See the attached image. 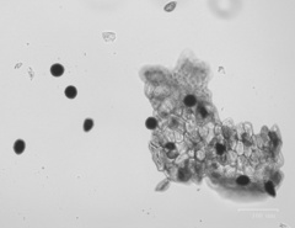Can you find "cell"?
<instances>
[{
  "label": "cell",
  "mask_w": 295,
  "mask_h": 228,
  "mask_svg": "<svg viewBox=\"0 0 295 228\" xmlns=\"http://www.w3.org/2000/svg\"><path fill=\"white\" fill-rule=\"evenodd\" d=\"M236 183L239 184V185H241V186H245V185L250 184V179H248L247 177H239V178H237V180H236Z\"/></svg>",
  "instance_id": "52a82bcc"
},
{
  "label": "cell",
  "mask_w": 295,
  "mask_h": 228,
  "mask_svg": "<svg viewBox=\"0 0 295 228\" xmlns=\"http://www.w3.org/2000/svg\"><path fill=\"white\" fill-rule=\"evenodd\" d=\"M25 149V142L23 141H16V143L14 144V151L16 154H21Z\"/></svg>",
  "instance_id": "7a4b0ae2"
},
{
  "label": "cell",
  "mask_w": 295,
  "mask_h": 228,
  "mask_svg": "<svg viewBox=\"0 0 295 228\" xmlns=\"http://www.w3.org/2000/svg\"><path fill=\"white\" fill-rule=\"evenodd\" d=\"M50 73H52V75H54V76H60V75H63V73H64L63 65H60V64H54V65H52Z\"/></svg>",
  "instance_id": "6da1fadb"
},
{
  "label": "cell",
  "mask_w": 295,
  "mask_h": 228,
  "mask_svg": "<svg viewBox=\"0 0 295 228\" xmlns=\"http://www.w3.org/2000/svg\"><path fill=\"white\" fill-rule=\"evenodd\" d=\"M76 94H77V91H76V88H74V86H68L65 89V96L69 97V99H74Z\"/></svg>",
  "instance_id": "3957f363"
},
{
  "label": "cell",
  "mask_w": 295,
  "mask_h": 228,
  "mask_svg": "<svg viewBox=\"0 0 295 228\" xmlns=\"http://www.w3.org/2000/svg\"><path fill=\"white\" fill-rule=\"evenodd\" d=\"M156 125H158V122H156V120H155V118H153V117L148 118L146 122H145V126H146L149 129H154L155 127H156Z\"/></svg>",
  "instance_id": "8992f818"
},
{
  "label": "cell",
  "mask_w": 295,
  "mask_h": 228,
  "mask_svg": "<svg viewBox=\"0 0 295 228\" xmlns=\"http://www.w3.org/2000/svg\"><path fill=\"white\" fill-rule=\"evenodd\" d=\"M184 105L187 106H194L196 105V97L193 95H187L184 97Z\"/></svg>",
  "instance_id": "277c9868"
},
{
  "label": "cell",
  "mask_w": 295,
  "mask_h": 228,
  "mask_svg": "<svg viewBox=\"0 0 295 228\" xmlns=\"http://www.w3.org/2000/svg\"><path fill=\"white\" fill-rule=\"evenodd\" d=\"M165 148H166L167 151H171V149H175V144L173 143H167L166 146H165Z\"/></svg>",
  "instance_id": "30bf717a"
},
{
  "label": "cell",
  "mask_w": 295,
  "mask_h": 228,
  "mask_svg": "<svg viewBox=\"0 0 295 228\" xmlns=\"http://www.w3.org/2000/svg\"><path fill=\"white\" fill-rule=\"evenodd\" d=\"M216 152H218L219 154H222L224 153V147H222L221 144H218V146H216Z\"/></svg>",
  "instance_id": "9c48e42d"
},
{
  "label": "cell",
  "mask_w": 295,
  "mask_h": 228,
  "mask_svg": "<svg viewBox=\"0 0 295 228\" xmlns=\"http://www.w3.org/2000/svg\"><path fill=\"white\" fill-rule=\"evenodd\" d=\"M199 111H200V113H202V116H205V115H207V111L204 110L203 107H199Z\"/></svg>",
  "instance_id": "8fae6325"
},
{
  "label": "cell",
  "mask_w": 295,
  "mask_h": 228,
  "mask_svg": "<svg viewBox=\"0 0 295 228\" xmlns=\"http://www.w3.org/2000/svg\"><path fill=\"white\" fill-rule=\"evenodd\" d=\"M176 155H177V154H176V152H172L171 154H169V157H170V158H175Z\"/></svg>",
  "instance_id": "7c38bea8"
},
{
  "label": "cell",
  "mask_w": 295,
  "mask_h": 228,
  "mask_svg": "<svg viewBox=\"0 0 295 228\" xmlns=\"http://www.w3.org/2000/svg\"><path fill=\"white\" fill-rule=\"evenodd\" d=\"M92 126H94V121H92L91 118H87V120L85 121V123H84V129L86 132H89L92 128Z\"/></svg>",
  "instance_id": "ba28073f"
},
{
  "label": "cell",
  "mask_w": 295,
  "mask_h": 228,
  "mask_svg": "<svg viewBox=\"0 0 295 228\" xmlns=\"http://www.w3.org/2000/svg\"><path fill=\"white\" fill-rule=\"evenodd\" d=\"M265 188H266V191H267V193L269 194L271 196H274V195H276V191H274V185L271 183V181H267L266 185H265Z\"/></svg>",
  "instance_id": "5b68a950"
}]
</instances>
